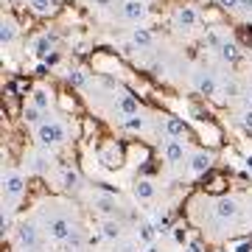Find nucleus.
Returning a JSON list of instances; mask_svg holds the SVG:
<instances>
[{
    "instance_id": "nucleus-24",
    "label": "nucleus",
    "mask_w": 252,
    "mask_h": 252,
    "mask_svg": "<svg viewBox=\"0 0 252 252\" xmlns=\"http://www.w3.org/2000/svg\"><path fill=\"white\" fill-rule=\"evenodd\" d=\"M67 81L76 84V87H81V84H84V73H81V70H70V73H67Z\"/></svg>"
},
{
    "instance_id": "nucleus-32",
    "label": "nucleus",
    "mask_w": 252,
    "mask_h": 252,
    "mask_svg": "<svg viewBox=\"0 0 252 252\" xmlns=\"http://www.w3.org/2000/svg\"><path fill=\"white\" fill-rule=\"evenodd\" d=\"M224 93H227V95H230V98H233L235 93H238V87H235L233 81H227V84H224Z\"/></svg>"
},
{
    "instance_id": "nucleus-25",
    "label": "nucleus",
    "mask_w": 252,
    "mask_h": 252,
    "mask_svg": "<svg viewBox=\"0 0 252 252\" xmlns=\"http://www.w3.org/2000/svg\"><path fill=\"white\" fill-rule=\"evenodd\" d=\"M48 165H51V160H48V157H36V160H34V171H36V174H42Z\"/></svg>"
},
{
    "instance_id": "nucleus-19",
    "label": "nucleus",
    "mask_w": 252,
    "mask_h": 252,
    "mask_svg": "<svg viewBox=\"0 0 252 252\" xmlns=\"http://www.w3.org/2000/svg\"><path fill=\"white\" fill-rule=\"evenodd\" d=\"M39 112H42L39 107H26V109H23L26 124H36V126H39V121H42V115H39Z\"/></svg>"
},
{
    "instance_id": "nucleus-30",
    "label": "nucleus",
    "mask_w": 252,
    "mask_h": 252,
    "mask_svg": "<svg viewBox=\"0 0 252 252\" xmlns=\"http://www.w3.org/2000/svg\"><path fill=\"white\" fill-rule=\"evenodd\" d=\"M221 9H238V0H219Z\"/></svg>"
},
{
    "instance_id": "nucleus-7",
    "label": "nucleus",
    "mask_w": 252,
    "mask_h": 252,
    "mask_svg": "<svg viewBox=\"0 0 252 252\" xmlns=\"http://www.w3.org/2000/svg\"><path fill=\"white\" fill-rule=\"evenodd\" d=\"M182 157H185V146H182L180 140H168V143H165V160L180 162Z\"/></svg>"
},
{
    "instance_id": "nucleus-16",
    "label": "nucleus",
    "mask_w": 252,
    "mask_h": 252,
    "mask_svg": "<svg viewBox=\"0 0 252 252\" xmlns=\"http://www.w3.org/2000/svg\"><path fill=\"white\" fill-rule=\"evenodd\" d=\"M165 129H168V135H171V137H182V135H185V124H182L180 118H168V121H165Z\"/></svg>"
},
{
    "instance_id": "nucleus-33",
    "label": "nucleus",
    "mask_w": 252,
    "mask_h": 252,
    "mask_svg": "<svg viewBox=\"0 0 252 252\" xmlns=\"http://www.w3.org/2000/svg\"><path fill=\"white\" fill-rule=\"evenodd\" d=\"M247 104H250V109H252V90L247 93Z\"/></svg>"
},
{
    "instance_id": "nucleus-2",
    "label": "nucleus",
    "mask_w": 252,
    "mask_h": 252,
    "mask_svg": "<svg viewBox=\"0 0 252 252\" xmlns=\"http://www.w3.org/2000/svg\"><path fill=\"white\" fill-rule=\"evenodd\" d=\"M124 17L132 23H140L146 17V3L143 0H126L124 3Z\"/></svg>"
},
{
    "instance_id": "nucleus-11",
    "label": "nucleus",
    "mask_w": 252,
    "mask_h": 252,
    "mask_svg": "<svg viewBox=\"0 0 252 252\" xmlns=\"http://www.w3.org/2000/svg\"><path fill=\"white\" fill-rule=\"evenodd\" d=\"M17 238H20V244L34 247V244H36V230L31 224H23V227H17Z\"/></svg>"
},
{
    "instance_id": "nucleus-8",
    "label": "nucleus",
    "mask_w": 252,
    "mask_h": 252,
    "mask_svg": "<svg viewBox=\"0 0 252 252\" xmlns=\"http://www.w3.org/2000/svg\"><path fill=\"white\" fill-rule=\"evenodd\" d=\"M235 213H238V205H235L233 199H221L216 205V216L219 219H233Z\"/></svg>"
},
{
    "instance_id": "nucleus-22",
    "label": "nucleus",
    "mask_w": 252,
    "mask_h": 252,
    "mask_svg": "<svg viewBox=\"0 0 252 252\" xmlns=\"http://www.w3.org/2000/svg\"><path fill=\"white\" fill-rule=\"evenodd\" d=\"M31 9H34L36 14H48V11H51V0H31Z\"/></svg>"
},
{
    "instance_id": "nucleus-3",
    "label": "nucleus",
    "mask_w": 252,
    "mask_h": 252,
    "mask_svg": "<svg viewBox=\"0 0 252 252\" xmlns=\"http://www.w3.org/2000/svg\"><path fill=\"white\" fill-rule=\"evenodd\" d=\"M48 233L54 235V238H59V241H64V238H70L73 235V227L67 219H54L51 224H48Z\"/></svg>"
},
{
    "instance_id": "nucleus-12",
    "label": "nucleus",
    "mask_w": 252,
    "mask_h": 252,
    "mask_svg": "<svg viewBox=\"0 0 252 252\" xmlns=\"http://www.w3.org/2000/svg\"><path fill=\"white\" fill-rule=\"evenodd\" d=\"M14 34H17V23L11 17H3V26H0V39L3 42H11L14 39Z\"/></svg>"
},
{
    "instance_id": "nucleus-34",
    "label": "nucleus",
    "mask_w": 252,
    "mask_h": 252,
    "mask_svg": "<svg viewBox=\"0 0 252 252\" xmlns=\"http://www.w3.org/2000/svg\"><path fill=\"white\" fill-rule=\"evenodd\" d=\"M98 3H101V6H107V3H109V0H98Z\"/></svg>"
},
{
    "instance_id": "nucleus-27",
    "label": "nucleus",
    "mask_w": 252,
    "mask_h": 252,
    "mask_svg": "<svg viewBox=\"0 0 252 252\" xmlns=\"http://www.w3.org/2000/svg\"><path fill=\"white\" fill-rule=\"evenodd\" d=\"M238 11H241V14H250V17H252V0H238Z\"/></svg>"
},
{
    "instance_id": "nucleus-35",
    "label": "nucleus",
    "mask_w": 252,
    "mask_h": 252,
    "mask_svg": "<svg viewBox=\"0 0 252 252\" xmlns=\"http://www.w3.org/2000/svg\"><path fill=\"white\" fill-rule=\"evenodd\" d=\"M124 252H132V250H124Z\"/></svg>"
},
{
    "instance_id": "nucleus-17",
    "label": "nucleus",
    "mask_w": 252,
    "mask_h": 252,
    "mask_svg": "<svg viewBox=\"0 0 252 252\" xmlns=\"http://www.w3.org/2000/svg\"><path fill=\"white\" fill-rule=\"evenodd\" d=\"M48 104H51V93H48V90H42V87H36V90H34V107L45 109Z\"/></svg>"
},
{
    "instance_id": "nucleus-5",
    "label": "nucleus",
    "mask_w": 252,
    "mask_h": 252,
    "mask_svg": "<svg viewBox=\"0 0 252 252\" xmlns=\"http://www.w3.org/2000/svg\"><path fill=\"white\" fill-rule=\"evenodd\" d=\"M174 20H177V26L190 28V26H196L199 14H196V9H193V6H180V9H177V14H174Z\"/></svg>"
},
{
    "instance_id": "nucleus-20",
    "label": "nucleus",
    "mask_w": 252,
    "mask_h": 252,
    "mask_svg": "<svg viewBox=\"0 0 252 252\" xmlns=\"http://www.w3.org/2000/svg\"><path fill=\"white\" fill-rule=\"evenodd\" d=\"M62 185L64 188H79V174L76 171H64L62 174Z\"/></svg>"
},
{
    "instance_id": "nucleus-14",
    "label": "nucleus",
    "mask_w": 252,
    "mask_h": 252,
    "mask_svg": "<svg viewBox=\"0 0 252 252\" xmlns=\"http://www.w3.org/2000/svg\"><path fill=\"white\" fill-rule=\"evenodd\" d=\"M132 42H135V45H152L154 36H152L149 28H135V31H132Z\"/></svg>"
},
{
    "instance_id": "nucleus-26",
    "label": "nucleus",
    "mask_w": 252,
    "mask_h": 252,
    "mask_svg": "<svg viewBox=\"0 0 252 252\" xmlns=\"http://www.w3.org/2000/svg\"><path fill=\"white\" fill-rule=\"evenodd\" d=\"M126 129H132V132H135V129H143V118L132 115L129 121H126Z\"/></svg>"
},
{
    "instance_id": "nucleus-21",
    "label": "nucleus",
    "mask_w": 252,
    "mask_h": 252,
    "mask_svg": "<svg viewBox=\"0 0 252 252\" xmlns=\"http://www.w3.org/2000/svg\"><path fill=\"white\" fill-rule=\"evenodd\" d=\"M98 210L101 213H112V210H115V199L112 196H101L98 199Z\"/></svg>"
},
{
    "instance_id": "nucleus-1",
    "label": "nucleus",
    "mask_w": 252,
    "mask_h": 252,
    "mask_svg": "<svg viewBox=\"0 0 252 252\" xmlns=\"http://www.w3.org/2000/svg\"><path fill=\"white\" fill-rule=\"evenodd\" d=\"M36 137H39V143L42 146H56V143H62L64 140V129L59 124H39Z\"/></svg>"
},
{
    "instance_id": "nucleus-6",
    "label": "nucleus",
    "mask_w": 252,
    "mask_h": 252,
    "mask_svg": "<svg viewBox=\"0 0 252 252\" xmlns=\"http://www.w3.org/2000/svg\"><path fill=\"white\" fill-rule=\"evenodd\" d=\"M6 196L9 199H17L20 193H23V188H26V180L20 177V174H6Z\"/></svg>"
},
{
    "instance_id": "nucleus-18",
    "label": "nucleus",
    "mask_w": 252,
    "mask_h": 252,
    "mask_svg": "<svg viewBox=\"0 0 252 252\" xmlns=\"http://www.w3.org/2000/svg\"><path fill=\"white\" fill-rule=\"evenodd\" d=\"M135 193H137L140 199H152V196H154V185H152L149 180L137 182V185H135Z\"/></svg>"
},
{
    "instance_id": "nucleus-29",
    "label": "nucleus",
    "mask_w": 252,
    "mask_h": 252,
    "mask_svg": "<svg viewBox=\"0 0 252 252\" xmlns=\"http://www.w3.org/2000/svg\"><path fill=\"white\" fill-rule=\"evenodd\" d=\"M140 235H143L146 241H152V238H154V227H149V224H146V227H140Z\"/></svg>"
},
{
    "instance_id": "nucleus-13",
    "label": "nucleus",
    "mask_w": 252,
    "mask_h": 252,
    "mask_svg": "<svg viewBox=\"0 0 252 252\" xmlns=\"http://www.w3.org/2000/svg\"><path fill=\"white\" fill-rule=\"evenodd\" d=\"M219 54H221V59H224V62H235V59H238V45H235V42H221V48H219Z\"/></svg>"
},
{
    "instance_id": "nucleus-4",
    "label": "nucleus",
    "mask_w": 252,
    "mask_h": 252,
    "mask_svg": "<svg viewBox=\"0 0 252 252\" xmlns=\"http://www.w3.org/2000/svg\"><path fill=\"white\" fill-rule=\"evenodd\" d=\"M193 84H196V90L202 93V95H216V81H213V76L210 73H196L193 76Z\"/></svg>"
},
{
    "instance_id": "nucleus-23",
    "label": "nucleus",
    "mask_w": 252,
    "mask_h": 252,
    "mask_svg": "<svg viewBox=\"0 0 252 252\" xmlns=\"http://www.w3.org/2000/svg\"><path fill=\"white\" fill-rule=\"evenodd\" d=\"M118 235H121V227L115 221H107L104 224V238H118Z\"/></svg>"
},
{
    "instance_id": "nucleus-31",
    "label": "nucleus",
    "mask_w": 252,
    "mask_h": 252,
    "mask_svg": "<svg viewBox=\"0 0 252 252\" xmlns=\"http://www.w3.org/2000/svg\"><path fill=\"white\" fill-rule=\"evenodd\" d=\"M244 126L252 132V109H250V107H247V112H244Z\"/></svg>"
},
{
    "instance_id": "nucleus-9",
    "label": "nucleus",
    "mask_w": 252,
    "mask_h": 252,
    "mask_svg": "<svg viewBox=\"0 0 252 252\" xmlns=\"http://www.w3.org/2000/svg\"><path fill=\"white\" fill-rule=\"evenodd\" d=\"M51 48H54V36H39V39L34 42V54L39 56V59H48Z\"/></svg>"
},
{
    "instance_id": "nucleus-15",
    "label": "nucleus",
    "mask_w": 252,
    "mask_h": 252,
    "mask_svg": "<svg viewBox=\"0 0 252 252\" xmlns=\"http://www.w3.org/2000/svg\"><path fill=\"white\" fill-rule=\"evenodd\" d=\"M118 107H121V112H124V115H129V118L137 115V98H135V95H124Z\"/></svg>"
},
{
    "instance_id": "nucleus-28",
    "label": "nucleus",
    "mask_w": 252,
    "mask_h": 252,
    "mask_svg": "<svg viewBox=\"0 0 252 252\" xmlns=\"http://www.w3.org/2000/svg\"><path fill=\"white\" fill-rule=\"evenodd\" d=\"M205 45H210V48L219 45V48H221V39H219V34H207V36H205Z\"/></svg>"
},
{
    "instance_id": "nucleus-10",
    "label": "nucleus",
    "mask_w": 252,
    "mask_h": 252,
    "mask_svg": "<svg viewBox=\"0 0 252 252\" xmlns=\"http://www.w3.org/2000/svg\"><path fill=\"white\" fill-rule=\"evenodd\" d=\"M210 162H213L210 154H196V157L190 160V171H193V174H205L207 168H210Z\"/></svg>"
}]
</instances>
